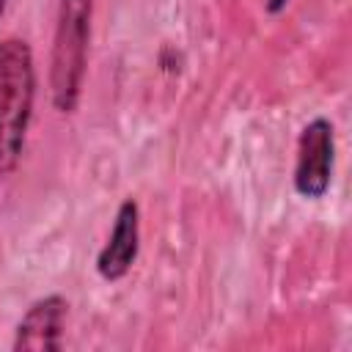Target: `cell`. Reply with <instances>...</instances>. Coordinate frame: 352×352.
Instances as JSON below:
<instances>
[{"label":"cell","mask_w":352,"mask_h":352,"mask_svg":"<svg viewBox=\"0 0 352 352\" xmlns=\"http://www.w3.org/2000/svg\"><path fill=\"white\" fill-rule=\"evenodd\" d=\"M36 72L30 47L19 38L0 44V179H6L22 154L25 129L33 110Z\"/></svg>","instance_id":"6da1fadb"},{"label":"cell","mask_w":352,"mask_h":352,"mask_svg":"<svg viewBox=\"0 0 352 352\" xmlns=\"http://www.w3.org/2000/svg\"><path fill=\"white\" fill-rule=\"evenodd\" d=\"M91 8L94 0H60L58 8L50 85H52V102L60 113H72L80 99L88 36H91Z\"/></svg>","instance_id":"7a4b0ae2"},{"label":"cell","mask_w":352,"mask_h":352,"mask_svg":"<svg viewBox=\"0 0 352 352\" xmlns=\"http://www.w3.org/2000/svg\"><path fill=\"white\" fill-rule=\"evenodd\" d=\"M333 176V126L324 118L311 121L300 135L294 187L305 198H319L327 192Z\"/></svg>","instance_id":"3957f363"},{"label":"cell","mask_w":352,"mask_h":352,"mask_svg":"<svg viewBox=\"0 0 352 352\" xmlns=\"http://www.w3.org/2000/svg\"><path fill=\"white\" fill-rule=\"evenodd\" d=\"M66 311L69 305L63 297H44L33 302L16 324L14 349H58L66 324Z\"/></svg>","instance_id":"277c9868"},{"label":"cell","mask_w":352,"mask_h":352,"mask_svg":"<svg viewBox=\"0 0 352 352\" xmlns=\"http://www.w3.org/2000/svg\"><path fill=\"white\" fill-rule=\"evenodd\" d=\"M138 204L135 201H124L118 214H116V226L113 234L107 239V245L102 248L99 258H96V270L102 278L107 280H118L121 275L129 272L135 256H138Z\"/></svg>","instance_id":"5b68a950"},{"label":"cell","mask_w":352,"mask_h":352,"mask_svg":"<svg viewBox=\"0 0 352 352\" xmlns=\"http://www.w3.org/2000/svg\"><path fill=\"white\" fill-rule=\"evenodd\" d=\"M3 8H6V0H0V14H3Z\"/></svg>","instance_id":"8992f818"}]
</instances>
